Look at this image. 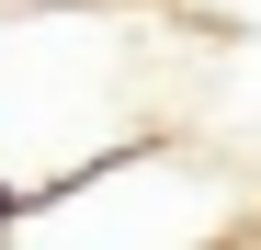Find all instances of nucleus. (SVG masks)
<instances>
[{
    "label": "nucleus",
    "mask_w": 261,
    "mask_h": 250,
    "mask_svg": "<svg viewBox=\"0 0 261 250\" xmlns=\"http://www.w3.org/2000/svg\"><path fill=\"white\" fill-rule=\"evenodd\" d=\"M12 228H23V182H0V250H12Z\"/></svg>",
    "instance_id": "obj_1"
}]
</instances>
